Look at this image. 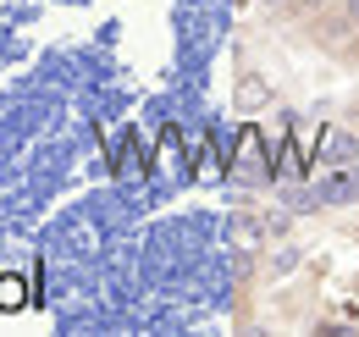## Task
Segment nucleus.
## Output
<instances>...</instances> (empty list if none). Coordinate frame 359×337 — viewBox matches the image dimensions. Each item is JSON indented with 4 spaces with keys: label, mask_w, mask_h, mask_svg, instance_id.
Instances as JSON below:
<instances>
[{
    "label": "nucleus",
    "mask_w": 359,
    "mask_h": 337,
    "mask_svg": "<svg viewBox=\"0 0 359 337\" xmlns=\"http://www.w3.org/2000/svg\"><path fill=\"white\" fill-rule=\"evenodd\" d=\"M260 144H266V138H260V127H243V133H238V155H232V171H238V177H243V183H255V177H266V155H260Z\"/></svg>",
    "instance_id": "1"
},
{
    "label": "nucleus",
    "mask_w": 359,
    "mask_h": 337,
    "mask_svg": "<svg viewBox=\"0 0 359 337\" xmlns=\"http://www.w3.org/2000/svg\"><path fill=\"white\" fill-rule=\"evenodd\" d=\"M0 310H6V315L28 310V277H17V271H6V277H0Z\"/></svg>",
    "instance_id": "2"
},
{
    "label": "nucleus",
    "mask_w": 359,
    "mask_h": 337,
    "mask_svg": "<svg viewBox=\"0 0 359 337\" xmlns=\"http://www.w3.org/2000/svg\"><path fill=\"white\" fill-rule=\"evenodd\" d=\"M320 144H326V155H320V161H332V166H337V161H354V138H343V133H320Z\"/></svg>",
    "instance_id": "3"
},
{
    "label": "nucleus",
    "mask_w": 359,
    "mask_h": 337,
    "mask_svg": "<svg viewBox=\"0 0 359 337\" xmlns=\"http://www.w3.org/2000/svg\"><path fill=\"white\" fill-rule=\"evenodd\" d=\"M320 194H326V199H348V194H354V183H348V177H326V183H320Z\"/></svg>",
    "instance_id": "4"
},
{
    "label": "nucleus",
    "mask_w": 359,
    "mask_h": 337,
    "mask_svg": "<svg viewBox=\"0 0 359 337\" xmlns=\"http://www.w3.org/2000/svg\"><path fill=\"white\" fill-rule=\"evenodd\" d=\"M232 238H243V244H255V238H260V227H255V221H232Z\"/></svg>",
    "instance_id": "5"
},
{
    "label": "nucleus",
    "mask_w": 359,
    "mask_h": 337,
    "mask_svg": "<svg viewBox=\"0 0 359 337\" xmlns=\"http://www.w3.org/2000/svg\"><path fill=\"white\" fill-rule=\"evenodd\" d=\"M310 6H320V0H310Z\"/></svg>",
    "instance_id": "6"
}]
</instances>
